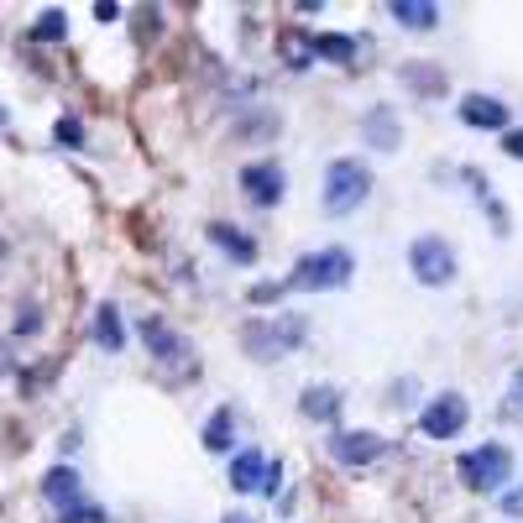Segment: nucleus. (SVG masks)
<instances>
[{"instance_id":"obj_26","label":"nucleus","mask_w":523,"mask_h":523,"mask_svg":"<svg viewBox=\"0 0 523 523\" xmlns=\"http://www.w3.org/2000/svg\"><path fill=\"white\" fill-rule=\"evenodd\" d=\"M503 147H508V157H523V126H508L503 131Z\"/></svg>"},{"instance_id":"obj_1","label":"nucleus","mask_w":523,"mask_h":523,"mask_svg":"<svg viewBox=\"0 0 523 523\" xmlns=\"http://www.w3.org/2000/svg\"><path fill=\"white\" fill-rule=\"evenodd\" d=\"M356 278V252L351 246H325V252H309L293 262L288 272V288H299V293H335V288H346Z\"/></svg>"},{"instance_id":"obj_2","label":"nucleus","mask_w":523,"mask_h":523,"mask_svg":"<svg viewBox=\"0 0 523 523\" xmlns=\"http://www.w3.org/2000/svg\"><path fill=\"white\" fill-rule=\"evenodd\" d=\"M325 215H356L361 204L372 199V168H367V157H335V163L325 168Z\"/></svg>"},{"instance_id":"obj_29","label":"nucleus","mask_w":523,"mask_h":523,"mask_svg":"<svg viewBox=\"0 0 523 523\" xmlns=\"http://www.w3.org/2000/svg\"><path fill=\"white\" fill-rule=\"evenodd\" d=\"M513 393H518V398H523V372H518V382H513Z\"/></svg>"},{"instance_id":"obj_17","label":"nucleus","mask_w":523,"mask_h":523,"mask_svg":"<svg viewBox=\"0 0 523 523\" xmlns=\"http://www.w3.org/2000/svg\"><path fill=\"white\" fill-rule=\"evenodd\" d=\"M388 16L398 21V27H414V32L440 27V6H429V0H393Z\"/></svg>"},{"instance_id":"obj_25","label":"nucleus","mask_w":523,"mask_h":523,"mask_svg":"<svg viewBox=\"0 0 523 523\" xmlns=\"http://www.w3.org/2000/svg\"><path fill=\"white\" fill-rule=\"evenodd\" d=\"M503 513L508 518H523V487H508L503 492Z\"/></svg>"},{"instance_id":"obj_18","label":"nucleus","mask_w":523,"mask_h":523,"mask_svg":"<svg viewBox=\"0 0 523 523\" xmlns=\"http://www.w3.org/2000/svg\"><path fill=\"white\" fill-rule=\"evenodd\" d=\"M204 450H215V456H231L236 450V414L231 408H215L210 424H204Z\"/></svg>"},{"instance_id":"obj_7","label":"nucleus","mask_w":523,"mask_h":523,"mask_svg":"<svg viewBox=\"0 0 523 523\" xmlns=\"http://www.w3.org/2000/svg\"><path fill=\"white\" fill-rule=\"evenodd\" d=\"M241 194L257 204V210H278L283 194H288V173L278 157H257V163L241 168Z\"/></svg>"},{"instance_id":"obj_28","label":"nucleus","mask_w":523,"mask_h":523,"mask_svg":"<svg viewBox=\"0 0 523 523\" xmlns=\"http://www.w3.org/2000/svg\"><path fill=\"white\" fill-rule=\"evenodd\" d=\"M220 523H257V518H252V513H241V508H231V513H225Z\"/></svg>"},{"instance_id":"obj_8","label":"nucleus","mask_w":523,"mask_h":523,"mask_svg":"<svg viewBox=\"0 0 523 523\" xmlns=\"http://www.w3.org/2000/svg\"><path fill=\"white\" fill-rule=\"evenodd\" d=\"M136 330H142L147 351H152L157 361H163V367H189V361H194L189 335H178V330L163 320V314H142V325H136Z\"/></svg>"},{"instance_id":"obj_27","label":"nucleus","mask_w":523,"mask_h":523,"mask_svg":"<svg viewBox=\"0 0 523 523\" xmlns=\"http://www.w3.org/2000/svg\"><path fill=\"white\" fill-rule=\"evenodd\" d=\"M121 16V6H110V0H100V6H95V21H116Z\"/></svg>"},{"instance_id":"obj_4","label":"nucleus","mask_w":523,"mask_h":523,"mask_svg":"<svg viewBox=\"0 0 523 523\" xmlns=\"http://www.w3.org/2000/svg\"><path fill=\"white\" fill-rule=\"evenodd\" d=\"M461 482L471 492H503L513 482V450L503 440H482L461 456Z\"/></svg>"},{"instance_id":"obj_6","label":"nucleus","mask_w":523,"mask_h":523,"mask_svg":"<svg viewBox=\"0 0 523 523\" xmlns=\"http://www.w3.org/2000/svg\"><path fill=\"white\" fill-rule=\"evenodd\" d=\"M466 424H471V403L456 388L435 393V398L419 408V435H429V440H456Z\"/></svg>"},{"instance_id":"obj_9","label":"nucleus","mask_w":523,"mask_h":523,"mask_svg":"<svg viewBox=\"0 0 523 523\" xmlns=\"http://www.w3.org/2000/svg\"><path fill=\"white\" fill-rule=\"evenodd\" d=\"M388 450L393 445L382 435H372V429H335V435H330V456L340 466H372V461L388 456Z\"/></svg>"},{"instance_id":"obj_5","label":"nucleus","mask_w":523,"mask_h":523,"mask_svg":"<svg viewBox=\"0 0 523 523\" xmlns=\"http://www.w3.org/2000/svg\"><path fill=\"white\" fill-rule=\"evenodd\" d=\"M408 267H414V278L424 288H450V283H456V272H461L456 246H450L445 236H435V231L408 241Z\"/></svg>"},{"instance_id":"obj_13","label":"nucleus","mask_w":523,"mask_h":523,"mask_svg":"<svg viewBox=\"0 0 523 523\" xmlns=\"http://www.w3.org/2000/svg\"><path fill=\"white\" fill-rule=\"evenodd\" d=\"M361 136H367V147L393 152V147L403 142V131H398V110H393V105H372L367 116H361Z\"/></svg>"},{"instance_id":"obj_14","label":"nucleus","mask_w":523,"mask_h":523,"mask_svg":"<svg viewBox=\"0 0 523 523\" xmlns=\"http://www.w3.org/2000/svg\"><path fill=\"white\" fill-rule=\"evenodd\" d=\"M210 241H215L231 262H241V267H252V262H257V241L246 236L241 225H231V220H210Z\"/></svg>"},{"instance_id":"obj_20","label":"nucleus","mask_w":523,"mask_h":523,"mask_svg":"<svg viewBox=\"0 0 523 523\" xmlns=\"http://www.w3.org/2000/svg\"><path fill=\"white\" fill-rule=\"evenodd\" d=\"M68 37V16L53 6V11H42L37 21H32V42H42V48H58V42Z\"/></svg>"},{"instance_id":"obj_12","label":"nucleus","mask_w":523,"mask_h":523,"mask_svg":"<svg viewBox=\"0 0 523 523\" xmlns=\"http://www.w3.org/2000/svg\"><path fill=\"white\" fill-rule=\"evenodd\" d=\"M225 476H231V492H262V476H267V456L262 450H231L225 461Z\"/></svg>"},{"instance_id":"obj_19","label":"nucleus","mask_w":523,"mask_h":523,"mask_svg":"<svg viewBox=\"0 0 523 523\" xmlns=\"http://www.w3.org/2000/svg\"><path fill=\"white\" fill-rule=\"evenodd\" d=\"M309 53H314V58H335V63H351L361 48H356V37L325 32V37H309Z\"/></svg>"},{"instance_id":"obj_10","label":"nucleus","mask_w":523,"mask_h":523,"mask_svg":"<svg viewBox=\"0 0 523 523\" xmlns=\"http://www.w3.org/2000/svg\"><path fill=\"white\" fill-rule=\"evenodd\" d=\"M461 121L471 131H508L513 126V110L503 100H492V95H466L461 100Z\"/></svg>"},{"instance_id":"obj_22","label":"nucleus","mask_w":523,"mask_h":523,"mask_svg":"<svg viewBox=\"0 0 523 523\" xmlns=\"http://www.w3.org/2000/svg\"><path fill=\"white\" fill-rule=\"evenodd\" d=\"M246 299H252V304H262V309H267V304L278 309V304H283V283H257L252 293H246Z\"/></svg>"},{"instance_id":"obj_15","label":"nucleus","mask_w":523,"mask_h":523,"mask_svg":"<svg viewBox=\"0 0 523 523\" xmlns=\"http://www.w3.org/2000/svg\"><path fill=\"white\" fill-rule=\"evenodd\" d=\"M299 408H304V419L335 424V419H340V388H330V382H314V388H304Z\"/></svg>"},{"instance_id":"obj_23","label":"nucleus","mask_w":523,"mask_h":523,"mask_svg":"<svg viewBox=\"0 0 523 523\" xmlns=\"http://www.w3.org/2000/svg\"><path fill=\"white\" fill-rule=\"evenodd\" d=\"M58 142H68V147H79V142H84V131H79L74 116H63V121H58Z\"/></svg>"},{"instance_id":"obj_11","label":"nucleus","mask_w":523,"mask_h":523,"mask_svg":"<svg viewBox=\"0 0 523 523\" xmlns=\"http://www.w3.org/2000/svg\"><path fill=\"white\" fill-rule=\"evenodd\" d=\"M42 497H48L58 513H68L74 503H84V482H79V471L68 466V461H58L48 476H42Z\"/></svg>"},{"instance_id":"obj_21","label":"nucleus","mask_w":523,"mask_h":523,"mask_svg":"<svg viewBox=\"0 0 523 523\" xmlns=\"http://www.w3.org/2000/svg\"><path fill=\"white\" fill-rule=\"evenodd\" d=\"M398 74H403V79H419V84H414L419 95H445V68H435V63H403Z\"/></svg>"},{"instance_id":"obj_3","label":"nucleus","mask_w":523,"mask_h":523,"mask_svg":"<svg viewBox=\"0 0 523 523\" xmlns=\"http://www.w3.org/2000/svg\"><path fill=\"white\" fill-rule=\"evenodd\" d=\"M241 346L257 361H283V356H293L304 346V320L299 314H267V320H252L241 330Z\"/></svg>"},{"instance_id":"obj_16","label":"nucleus","mask_w":523,"mask_h":523,"mask_svg":"<svg viewBox=\"0 0 523 523\" xmlns=\"http://www.w3.org/2000/svg\"><path fill=\"white\" fill-rule=\"evenodd\" d=\"M95 346H100V351H110V356H116V351L126 346V325H121V309L110 304V299L95 309Z\"/></svg>"},{"instance_id":"obj_24","label":"nucleus","mask_w":523,"mask_h":523,"mask_svg":"<svg viewBox=\"0 0 523 523\" xmlns=\"http://www.w3.org/2000/svg\"><path fill=\"white\" fill-rule=\"evenodd\" d=\"M262 492H267V497H278V492H283V466H278V461H267V476H262Z\"/></svg>"}]
</instances>
